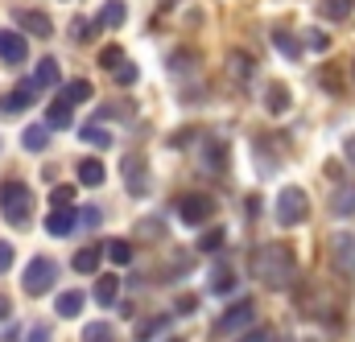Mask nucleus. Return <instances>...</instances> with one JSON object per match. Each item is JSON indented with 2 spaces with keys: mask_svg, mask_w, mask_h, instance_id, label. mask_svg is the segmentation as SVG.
<instances>
[{
  "mask_svg": "<svg viewBox=\"0 0 355 342\" xmlns=\"http://www.w3.org/2000/svg\"><path fill=\"white\" fill-rule=\"evenodd\" d=\"M107 256L103 248H83L79 256H75V272H83V276H91V272H99V260Z\"/></svg>",
  "mask_w": 355,
  "mask_h": 342,
  "instance_id": "b1692460",
  "label": "nucleus"
},
{
  "mask_svg": "<svg viewBox=\"0 0 355 342\" xmlns=\"http://www.w3.org/2000/svg\"><path fill=\"white\" fill-rule=\"evenodd\" d=\"M37 95H42V87L33 83V79H25V83H17V91L0 95V111H25V107L37 103Z\"/></svg>",
  "mask_w": 355,
  "mask_h": 342,
  "instance_id": "6e6552de",
  "label": "nucleus"
},
{
  "mask_svg": "<svg viewBox=\"0 0 355 342\" xmlns=\"http://www.w3.org/2000/svg\"><path fill=\"white\" fill-rule=\"evenodd\" d=\"M8 268H12V244L0 240V272H8Z\"/></svg>",
  "mask_w": 355,
  "mask_h": 342,
  "instance_id": "37998d69",
  "label": "nucleus"
},
{
  "mask_svg": "<svg viewBox=\"0 0 355 342\" xmlns=\"http://www.w3.org/2000/svg\"><path fill=\"white\" fill-rule=\"evenodd\" d=\"M252 272H257V280L272 289V293H285L289 285H293V276H297V260L293 252L285 248V244H265L257 256H252Z\"/></svg>",
  "mask_w": 355,
  "mask_h": 342,
  "instance_id": "f257e3e1",
  "label": "nucleus"
},
{
  "mask_svg": "<svg viewBox=\"0 0 355 342\" xmlns=\"http://www.w3.org/2000/svg\"><path fill=\"white\" fill-rule=\"evenodd\" d=\"M8 314H12V301H8V297L0 293V322H8Z\"/></svg>",
  "mask_w": 355,
  "mask_h": 342,
  "instance_id": "de8ad7c7",
  "label": "nucleus"
},
{
  "mask_svg": "<svg viewBox=\"0 0 355 342\" xmlns=\"http://www.w3.org/2000/svg\"><path fill=\"white\" fill-rule=\"evenodd\" d=\"M211 215H215V198L211 194H186V198H178V219L186 227H202Z\"/></svg>",
  "mask_w": 355,
  "mask_h": 342,
  "instance_id": "39448f33",
  "label": "nucleus"
},
{
  "mask_svg": "<svg viewBox=\"0 0 355 342\" xmlns=\"http://www.w3.org/2000/svg\"><path fill=\"white\" fill-rule=\"evenodd\" d=\"M166 326H170V318H166V314H162V318H153V322H145V326H141V330H137V339H141V342H149V339H153V334H162V330H166Z\"/></svg>",
  "mask_w": 355,
  "mask_h": 342,
  "instance_id": "473e14b6",
  "label": "nucleus"
},
{
  "mask_svg": "<svg viewBox=\"0 0 355 342\" xmlns=\"http://www.w3.org/2000/svg\"><path fill=\"white\" fill-rule=\"evenodd\" d=\"M33 83L42 87V91H46V87H58V62H54L50 54L37 62V71H33Z\"/></svg>",
  "mask_w": 355,
  "mask_h": 342,
  "instance_id": "4be33fe9",
  "label": "nucleus"
},
{
  "mask_svg": "<svg viewBox=\"0 0 355 342\" xmlns=\"http://www.w3.org/2000/svg\"><path fill=\"white\" fill-rule=\"evenodd\" d=\"M83 342H112V326L107 322H91L83 330Z\"/></svg>",
  "mask_w": 355,
  "mask_h": 342,
  "instance_id": "2f4dec72",
  "label": "nucleus"
},
{
  "mask_svg": "<svg viewBox=\"0 0 355 342\" xmlns=\"http://www.w3.org/2000/svg\"><path fill=\"white\" fill-rule=\"evenodd\" d=\"M124 21H128V4L124 0H107L99 8V25H107V29H120Z\"/></svg>",
  "mask_w": 355,
  "mask_h": 342,
  "instance_id": "dca6fc26",
  "label": "nucleus"
},
{
  "mask_svg": "<svg viewBox=\"0 0 355 342\" xmlns=\"http://www.w3.org/2000/svg\"><path fill=\"white\" fill-rule=\"evenodd\" d=\"M272 46H277V50H281V58H289V62H293V58H302V42H297L289 29H272Z\"/></svg>",
  "mask_w": 355,
  "mask_h": 342,
  "instance_id": "6ab92c4d",
  "label": "nucleus"
},
{
  "mask_svg": "<svg viewBox=\"0 0 355 342\" xmlns=\"http://www.w3.org/2000/svg\"><path fill=\"white\" fill-rule=\"evenodd\" d=\"M190 309H198V301H194V297H182V301H178V314H190Z\"/></svg>",
  "mask_w": 355,
  "mask_h": 342,
  "instance_id": "49530a36",
  "label": "nucleus"
},
{
  "mask_svg": "<svg viewBox=\"0 0 355 342\" xmlns=\"http://www.w3.org/2000/svg\"><path fill=\"white\" fill-rule=\"evenodd\" d=\"M21 145H25L29 153H42V149L50 145V128H46V124H29V128L21 132Z\"/></svg>",
  "mask_w": 355,
  "mask_h": 342,
  "instance_id": "aec40b11",
  "label": "nucleus"
},
{
  "mask_svg": "<svg viewBox=\"0 0 355 342\" xmlns=\"http://www.w3.org/2000/svg\"><path fill=\"white\" fill-rule=\"evenodd\" d=\"M355 8V0H322V17L327 21H347Z\"/></svg>",
  "mask_w": 355,
  "mask_h": 342,
  "instance_id": "c85d7f7f",
  "label": "nucleus"
},
{
  "mask_svg": "<svg viewBox=\"0 0 355 342\" xmlns=\"http://www.w3.org/2000/svg\"><path fill=\"white\" fill-rule=\"evenodd\" d=\"M343 157H347V165H355V132L343 141Z\"/></svg>",
  "mask_w": 355,
  "mask_h": 342,
  "instance_id": "a18cd8bd",
  "label": "nucleus"
},
{
  "mask_svg": "<svg viewBox=\"0 0 355 342\" xmlns=\"http://www.w3.org/2000/svg\"><path fill=\"white\" fill-rule=\"evenodd\" d=\"M75 227H79V215H75L71 206H54V210H50V219H46V231H50V235H58V240L75 235Z\"/></svg>",
  "mask_w": 355,
  "mask_h": 342,
  "instance_id": "9d476101",
  "label": "nucleus"
},
{
  "mask_svg": "<svg viewBox=\"0 0 355 342\" xmlns=\"http://www.w3.org/2000/svg\"><path fill=\"white\" fill-rule=\"evenodd\" d=\"M17 21L33 33V37H54V25H50V17L46 12H37V8H21L17 12Z\"/></svg>",
  "mask_w": 355,
  "mask_h": 342,
  "instance_id": "4468645a",
  "label": "nucleus"
},
{
  "mask_svg": "<svg viewBox=\"0 0 355 342\" xmlns=\"http://www.w3.org/2000/svg\"><path fill=\"white\" fill-rule=\"evenodd\" d=\"M306 46H310V50H327V46H331V37H327L322 29H310V33H306Z\"/></svg>",
  "mask_w": 355,
  "mask_h": 342,
  "instance_id": "79ce46f5",
  "label": "nucleus"
},
{
  "mask_svg": "<svg viewBox=\"0 0 355 342\" xmlns=\"http://www.w3.org/2000/svg\"><path fill=\"white\" fill-rule=\"evenodd\" d=\"M79 136H83V145L112 149V132H107V128H99V124H83V128H79Z\"/></svg>",
  "mask_w": 355,
  "mask_h": 342,
  "instance_id": "393cba45",
  "label": "nucleus"
},
{
  "mask_svg": "<svg viewBox=\"0 0 355 342\" xmlns=\"http://www.w3.org/2000/svg\"><path fill=\"white\" fill-rule=\"evenodd\" d=\"M95 29H99V17H95V25H91L87 17H75V37H79V42H87Z\"/></svg>",
  "mask_w": 355,
  "mask_h": 342,
  "instance_id": "e433bc0d",
  "label": "nucleus"
},
{
  "mask_svg": "<svg viewBox=\"0 0 355 342\" xmlns=\"http://www.w3.org/2000/svg\"><path fill=\"white\" fill-rule=\"evenodd\" d=\"M318 83H322V91H331V95H339V91H343V87H339V75H335L331 66H327V71L318 75Z\"/></svg>",
  "mask_w": 355,
  "mask_h": 342,
  "instance_id": "58836bf2",
  "label": "nucleus"
},
{
  "mask_svg": "<svg viewBox=\"0 0 355 342\" xmlns=\"http://www.w3.org/2000/svg\"><path fill=\"white\" fill-rule=\"evenodd\" d=\"M116 83L120 87L137 83V66H132V62H120V66H116Z\"/></svg>",
  "mask_w": 355,
  "mask_h": 342,
  "instance_id": "4c0bfd02",
  "label": "nucleus"
},
{
  "mask_svg": "<svg viewBox=\"0 0 355 342\" xmlns=\"http://www.w3.org/2000/svg\"><path fill=\"white\" fill-rule=\"evenodd\" d=\"M25 54H29L25 37H21V33H12V29H0V62L17 66V62H25Z\"/></svg>",
  "mask_w": 355,
  "mask_h": 342,
  "instance_id": "9b49d317",
  "label": "nucleus"
},
{
  "mask_svg": "<svg viewBox=\"0 0 355 342\" xmlns=\"http://www.w3.org/2000/svg\"><path fill=\"white\" fill-rule=\"evenodd\" d=\"M306 215H310L306 190H302V186H285V190L277 194V223H281V227H297V223H306Z\"/></svg>",
  "mask_w": 355,
  "mask_h": 342,
  "instance_id": "7ed1b4c3",
  "label": "nucleus"
},
{
  "mask_svg": "<svg viewBox=\"0 0 355 342\" xmlns=\"http://www.w3.org/2000/svg\"><path fill=\"white\" fill-rule=\"evenodd\" d=\"M99 223H103V210H99V206H83V210H79V227H91V231H95Z\"/></svg>",
  "mask_w": 355,
  "mask_h": 342,
  "instance_id": "f704fd0d",
  "label": "nucleus"
},
{
  "mask_svg": "<svg viewBox=\"0 0 355 342\" xmlns=\"http://www.w3.org/2000/svg\"><path fill=\"white\" fill-rule=\"evenodd\" d=\"M25 342H50V326H33V330L25 334Z\"/></svg>",
  "mask_w": 355,
  "mask_h": 342,
  "instance_id": "c03bdc74",
  "label": "nucleus"
},
{
  "mask_svg": "<svg viewBox=\"0 0 355 342\" xmlns=\"http://www.w3.org/2000/svg\"><path fill=\"white\" fill-rule=\"evenodd\" d=\"M352 75H355V62H352Z\"/></svg>",
  "mask_w": 355,
  "mask_h": 342,
  "instance_id": "8fccbe9b",
  "label": "nucleus"
},
{
  "mask_svg": "<svg viewBox=\"0 0 355 342\" xmlns=\"http://www.w3.org/2000/svg\"><path fill=\"white\" fill-rule=\"evenodd\" d=\"M120 62H124V50H120V46H103V50H99V66H103V71H116Z\"/></svg>",
  "mask_w": 355,
  "mask_h": 342,
  "instance_id": "7c9ffc66",
  "label": "nucleus"
},
{
  "mask_svg": "<svg viewBox=\"0 0 355 342\" xmlns=\"http://www.w3.org/2000/svg\"><path fill=\"white\" fill-rule=\"evenodd\" d=\"M223 240H227V235L215 227V231H207V235L198 240V252H219V248H223Z\"/></svg>",
  "mask_w": 355,
  "mask_h": 342,
  "instance_id": "72a5a7b5",
  "label": "nucleus"
},
{
  "mask_svg": "<svg viewBox=\"0 0 355 342\" xmlns=\"http://www.w3.org/2000/svg\"><path fill=\"white\" fill-rule=\"evenodd\" d=\"M331 260H335V268H339L343 276H352L355 272V240L352 235H335V240H331Z\"/></svg>",
  "mask_w": 355,
  "mask_h": 342,
  "instance_id": "f8f14e48",
  "label": "nucleus"
},
{
  "mask_svg": "<svg viewBox=\"0 0 355 342\" xmlns=\"http://www.w3.org/2000/svg\"><path fill=\"white\" fill-rule=\"evenodd\" d=\"M50 202H54V206H71V202H75V186H54V190H50Z\"/></svg>",
  "mask_w": 355,
  "mask_h": 342,
  "instance_id": "c9c22d12",
  "label": "nucleus"
},
{
  "mask_svg": "<svg viewBox=\"0 0 355 342\" xmlns=\"http://www.w3.org/2000/svg\"><path fill=\"white\" fill-rule=\"evenodd\" d=\"M227 71H232V79L248 83V75H252V58H248L244 50H236V54H227Z\"/></svg>",
  "mask_w": 355,
  "mask_h": 342,
  "instance_id": "a878e982",
  "label": "nucleus"
},
{
  "mask_svg": "<svg viewBox=\"0 0 355 342\" xmlns=\"http://www.w3.org/2000/svg\"><path fill=\"white\" fill-rule=\"evenodd\" d=\"M265 107L272 111V116H285V111H289V87H285V83H268Z\"/></svg>",
  "mask_w": 355,
  "mask_h": 342,
  "instance_id": "a211bd4d",
  "label": "nucleus"
},
{
  "mask_svg": "<svg viewBox=\"0 0 355 342\" xmlns=\"http://www.w3.org/2000/svg\"><path fill=\"white\" fill-rule=\"evenodd\" d=\"M252 318H257V305L244 297V301H236L232 309H223V318L215 322V330H219V334H240V330L252 326Z\"/></svg>",
  "mask_w": 355,
  "mask_h": 342,
  "instance_id": "0eeeda50",
  "label": "nucleus"
},
{
  "mask_svg": "<svg viewBox=\"0 0 355 342\" xmlns=\"http://www.w3.org/2000/svg\"><path fill=\"white\" fill-rule=\"evenodd\" d=\"M202 165L211 173L227 170V141H223V136H207V141H202Z\"/></svg>",
  "mask_w": 355,
  "mask_h": 342,
  "instance_id": "ddd939ff",
  "label": "nucleus"
},
{
  "mask_svg": "<svg viewBox=\"0 0 355 342\" xmlns=\"http://www.w3.org/2000/svg\"><path fill=\"white\" fill-rule=\"evenodd\" d=\"M331 215H335V219H352L355 215V181L352 186H339V190L331 194Z\"/></svg>",
  "mask_w": 355,
  "mask_h": 342,
  "instance_id": "2eb2a0df",
  "label": "nucleus"
},
{
  "mask_svg": "<svg viewBox=\"0 0 355 342\" xmlns=\"http://www.w3.org/2000/svg\"><path fill=\"white\" fill-rule=\"evenodd\" d=\"M103 252H107L112 264H120V268L132 264V244H128V240H112V244H103Z\"/></svg>",
  "mask_w": 355,
  "mask_h": 342,
  "instance_id": "cd10ccee",
  "label": "nucleus"
},
{
  "mask_svg": "<svg viewBox=\"0 0 355 342\" xmlns=\"http://www.w3.org/2000/svg\"><path fill=\"white\" fill-rule=\"evenodd\" d=\"M103 181H107V170H103V161H95V157L79 161V186H103Z\"/></svg>",
  "mask_w": 355,
  "mask_h": 342,
  "instance_id": "412c9836",
  "label": "nucleus"
},
{
  "mask_svg": "<svg viewBox=\"0 0 355 342\" xmlns=\"http://www.w3.org/2000/svg\"><path fill=\"white\" fill-rule=\"evenodd\" d=\"M236 342H272V330H265V326H252L248 334H240Z\"/></svg>",
  "mask_w": 355,
  "mask_h": 342,
  "instance_id": "a19ab883",
  "label": "nucleus"
},
{
  "mask_svg": "<svg viewBox=\"0 0 355 342\" xmlns=\"http://www.w3.org/2000/svg\"><path fill=\"white\" fill-rule=\"evenodd\" d=\"M232 289H236V272H232L227 264H215V268H211V293H215V297H227Z\"/></svg>",
  "mask_w": 355,
  "mask_h": 342,
  "instance_id": "f3484780",
  "label": "nucleus"
},
{
  "mask_svg": "<svg viewBox=\"0 0 355 342\" xmlns=\"http://www.w3.org/2000/svg\"><path fill=\"white\" fill-rule=\"evenodd\" d=\"M166 342H186V339H166Z\"/></svg>",
  "mask_w": 355,
  "mask_h": 342,
  "instance_id": "09e8293b",
  "label": "nucleus"
},
{
  "mask_svg": "<svg viewBox=\"0 0 355 342\" xmlns=\"http://www.w3.org/2000/svg\"><path fill=\"white\" fill-rule=\"evenodd\" d=\"M54 280H58V264H54V260L50 256L29 260V268H25V293H29V297H46Z\"/></svg>",
  "mask_w": 355,
  "mask_h": 342,
  "instance_id": "20e7f679",
  "label": "nucleus"
},
{
  "mask_svg": "<svg viewBox=\"0 0 355 342\" xmlns=\"http://www.w3.org/2000/svg\"><path fill=\"white\" fill-rule=\"evenodd\" d=\"M116 289H120V280H116L112 272L95 276V301H99V305H112V301H116Z\"/></svg>",
  "mask_w": 355,
  "mask_h": 342,
  "instance_id": "5701e85b",
  "label": "nucleus"
},
{
  "mask_svg": "<svg viewBox=\"0 0 355 342\" xmlns=\"http://www.w3.org/2000/svg\"><path fill=\"white\" fill-rule=\"evenodd\" d=\"M186 66H194V54H190V50H174V58H170V71H186Z\"/></svg>",
  "mask_w": 355,
  "mask_h": 342,
  "instance_id": "ea45409f",
  "label": "nucleus"
},
{
  "mask_svg": "<svg viewBox=\"0 0 355 342\" xmlns=\"http://www.w3.org/2000/svg\"><path fill=\"white\" fill-rule=\"evenodd\" d=\"M54 309H58V318H79V309H83V293H62L58 301H54Z\"/></svg>",
  "mask_w": 355,
  "mask_h": 342,
  "instance_id": "bb28decb",
  "label": "nucleus"
},
{
  "mask_svg": "<svg viewBox=\"0 0 355 342\" xmlns=\"http://www.w3.org/2000/svg\"><path fill=\"white\" fill-rule=\"evenodd\" d=\"M120 170H124V186L132 190V198H145V194L153 190V181H149V161H145V153H128Z\"/></svg>",
  "mask_w": 355,
  "mask_h": 342,
  "instance_id": "423d86ee",
  "label": "nucleus"
},
{
  "mask_svg": "<svg viewBox=\"0 0 355 342\" xmlns=\"http://www.w3.org/2000/svg\"><path fill=\"white\" fill-rule=\"evenodd\" d=\"M0 210L12 227H25L29 215H33V190L25 181H4L0 186Z\"/></svg>",
  "mask_w": 355,
  "mask_h": 342,
  "instance_id": "f03ea898",
  "label": "nucleus"
},
{
  "mask_svg": "<svg viewBox=\"0 0 355 342\" xmlns=\"http://www.w3.org/2000/svg\"><path fill=\"white\" fill-rule=\"evenodd\" d=\"M71 107H75V103L58 95V99L46 107V128H50V132H67V128L75 124V111H71Z\"/></svg>",
  "mask_w": 355,
  "mask_h": 342,
  "instance_id": "1a4fd4ad",
  "label": "nucleus"
},
{
  "mask_svg": "<svg viewBox=\"0 0 355 342\" xmlns=\"http://www.w3.org/2000/svg\"><path fill=\"white\" fill-rule=\"evenodd\" d=\"M62 99H71V103H87L91 99V83L87 79H71V83L62 87Z\"/></svg>",
  "mask_w": 355,
  "mask_h": 342,
  "instance_id": "c756f323",
  "label": "nucleus"
}]
</instances>
